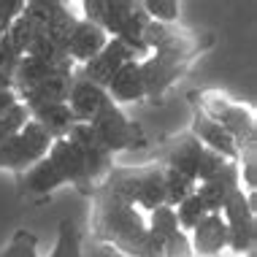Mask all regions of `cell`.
I'll use <instances>...</instances> for the list:
<instances>
[{
	"instance_id": "cell-1",
	"label": "cell",
	"mask_w": 257,
	"mask_h": 257,
	"mask_svg": "<svg viewBox=\"0 0 257 257\" xmlns=\"http://www.w3.org/2000/svg\"><path fill=\"white\" fill-rule=\"evenodd\" d=\"M92 235L124 257H163V244L152 238L147 214L100 184L92 192Z\"/></svg>"
},
{
	"instance_id": "cell-2",
	"label": "cell",
	"mask_w": 257,
	"mask_h": 257,
	"mask_svg": "<svg viewBox=\"0 0 257 257\" xmlns=\"http://www.w3.org/2000/svg\"><path fill=\"white\" fill-rule=\"evenodd\" d=\"M62 184H73L81 195H92L95 192L87 163L71 138L52 141L46 157L19 176V192L27 198H46Z\"/></svg>"
},
{
	"instance_id": "cell-3",
	"label": "cell",
	"mask_w": 257,
	"mask_h": 257,
	"mask_svg": "<svg viewBox=\"0 0 257 257\" xmlns=\"http://www.w3.org/2000/svg\"><path fill=\"white\" fill-rule=\"evenodd\" d=\"M190 98L200 114L214 119L233 138L238 152L246 147H257V122L252 106L225 95L222 89H200V92H192Z\"/></svg>"
},
{
	"instance_id": "cell-4",
	"label": "cell",
	"mask_w": 257,
	"mask_h": 257,
	"mask_svg": "<svg viewBox=\"0 0 257 257\" xmlns=\"http://www.w3.org/2000/svg\"><path fill=\"white\" fill-rule=\"evenodd\" d=\"M103 184L127 203L141 208L144 214L165 203L163 165H138V168H116L114 165Z\"/></svg>"
},
{
	"instance_id": "cell-5",
	"label": "cell",
	"mask_w": 257,
	"mask_h": 257,
	"mask_svg": "<svg viewBox=\"0 0 257 257\" xmlns=\"http://www.w3.org/2000/svg\"><path fill=\"white\" fill-rule=\"evenodd\" d=\"M222 219L227 225V249L233 257H252L257 244V190H235L222 206Z\"/></svg>"
},
{
	"instance_id": "cell-6",
	"label": "cell",
	"mask_w": 257,
	"mask_h": 257,
	"mask_svg": "<svg viewBox=\"0 0 257 257\" xmlns=\"http://www.w3.org/2000/svg\"><path fill=\"white\" fill-rule=\"evenodd\" d=\"M225 163H230V160H222L219 155L208 152L195 136L184 133V136L173 138V144L168 147V152H165L163 168H171V171L182 173L187 179H192L195 184H200V182H206L208 176H214Z\"/></svg>"
},
{
	"instance_id": "cell-7",
	"label": "cell",
	"mask_w": 257,
	"mask_h": 257,
	"mask_svg": "<svg viewBox=\"0 0 257 257\" xmlns=\"http://www.w3.org/2000/svg\"><path fill=\"white\" fill-rule=\"evenodd\" d=\"M87 124L92 127V133L98 136V141L106 147L108 155L147 147V133H144V127L130 119L122 111V106H116V103H108V106Z\"/></svg>"
},
{
	"instance_id": "cell-8",
	"label": "cell",
	"mask_w": 257,
	"mask_h": 257,
	"mask_svg": "<svg viewBox=\"0 0 257 257\" xmlns=\"http://www.w3.org/2000/svg\"><path fill=\"white\" fill-rule=\"evenodd\" d=\"M49 147L52 138L30 119L19 133H14L6 144H0V171H14L22 176L25 171H30L46 157Z\"/></svg>"
},
{
	"instance_id": "cell-9",
	"label": "cell",
	"mask_w": 257,
	"mask_h": 257,
	"mask_svg": "<svg viewBox=\"0 0 257 257\" xmlns=\"http://www.w3.org/2000/svg\"><path fill=\"white\" fill-rule=\"evenodd\" d=\"M130 60H136V54L130 52L127 46L122 44V41L108 38V44L100 49V54H95L89 62H84V65H81L79 76L106 89L108 81H111V76H114V73L124 65V62H130Z\"/></svg>"
},
{
	"instance_id": "cell-10",
	"label": "cell",
	"mask_w": 257,
	"mask_h": 257,
	"mask_svg": "<svg viewBox=\"0 0 257 257\" xmlns=\"http://www.w3.org/2000/svg\"><path fill=\"white\" fill-rule=\"evenodd\" d=\"M235 190H241V176H238V165L235 163H225L222 168L208 176L206 182H200L195 187V195L203 200L208 214H219L222 206L227 203V198L233 195Z\"/></svg>"
},
{
	"instance_id": "cell-11",
	"label": "cell",
	"mask_w": 257,
	"mask_h": 257,
	"mask_svg": "<svg viewBox=\"0 0 257 257\" xmlns=\"http://www.w3.org/2000/svg\"><path fill=\"white\" fill-rule=\"evenodd\" d=\"M106 44H108V33L103 30L100 25L79 17L73 25V30H71V36H68L65 54L73 65H84V62H89L95 54H100V49Z\"/></svg>"
},
{
	"instance_id": "cell-12",
	"label": "cell",
	"mask_w": 257,
	"mask_h": 257,
	"mask_svg": "<svg viewBox=\"0 0 257 257\" xmlns=\"http://www.w3.org/2000/svg\"><path fill=\"white\" fill-rule=\"evenodd\" d=\"M68 108L73 111L76 122H92L95 116L100 114L108 103H114L108 98V92L92 81L81 79L79 73L73 76V84H71V92H68Z\"/></svg>"
},
{
	"instance_id": "cell-13",
	"label": "cell",
	"mask_w": 257,
	"mask_h": 257,
	"mask_svg": "<svg viewBox=\"0 0 257 257\" xmlns=\"http://www.w3.org/2000/svg\"><path fill=\"white\" fill-rule=\"evenodd\" d=\"M187 235L195 257H219L227 249V225L222 214H206Z\"/></svg>"
},
{
	"instance_id": "cell-14",
	"label": "cell",
	"mask_w": 257,
	"mask_h": 257,
	"mask_svg": "<svg viewBox=\"0 0 257 257\" xmlns=\"http://www.w3.org/2000/svg\"><path fill=\"white\" fill-rule=\"evenodd\" d=\"M73 62L65 60V62H52V60H41V57H30V54H25L22 60H19L17 71H14V92H25V89L41 84V81L52 79V76H62V73H76L73 71Z\"/></svg>"
},
{
	"instance_id": "cell-15",
	"label": "cell",
	"mask_w": 257,
	"mask_h": 257,
	"mask_svg": "<svg viewBox=\"0 0 257 257\" xmlns=\"http://www.w3.org/2000/svg\"><path fill=\"white\" fill-rule=\"evenodd\" d=\"M108 98L122 106V103H141L147 100V87H144V73H141V62L130 60L111 76L108 87H106Z\"/></svg>"
},
{
	"instance_id": "cell-16",
	"label": "cell",
	"mask_w": 257,
	"mask_h": 257,
	"mask_svg": "<svg viewBox=\"0 0 257 257\" xmlns=\"http://www.w3.org/2000/svg\"><path fill=\"white\" fill-rule=\"evenodd\" d=\"M190 136H195L208 152L219 155L222 160H230V163L238 160V147H235V141L214 119H208L206 114H200L198 108H195V114H192V130H190Z\"/></svg>"
},
{
	"instance_id": "cell-17",
	"label": "cell",
	"mask_w": 257,
	"mask_h": 257,
	"mask_svg": "<svg viewBox=\"0 0 257 257\" xmlns=\"http://www.w3.org/2000/svg\"><path fill=\"white\" fill-rule=\"evenodd\" d=\"M73 76L76 73L52 76V79H46V81H41V84L19 92L17 98H19V103H22L27 111L38 108V106H46V103H65L68 92H71V84H73Z\"/></svg>"
},
{
	"instance_id": "cell-18",
	"label": "cell",
	"mask_w": 257,
	"mask_h": 257,
	"mask_svg": "<svg viewBox=\"0 0 257 257\" xmlns=\"http://www.w3.org/2000/svg\"><path fill=\"white\" fill-rule=\"evenodd\" d=\"M30 119L36 122L52 141L65 138L71 133V127L76 124V116H73V111L68 108V103H46V106L30 108Z\"/></svg>"
},
{
	"instance_id": "cell-19",
	"label": "cell",
	"mask_w": 257,
	"mask_h": 257,
	"mask_svg": "<svg viewBox=\"0 0 257 257\" xmlns=\"http://www.w3.org/2000/svg\"><path fill=\"white\" fill-rule=\"evenodd\" d=\"M49 257H84L81 249V230L73 219H62L57 225V241Z\"/></svg>"
},
{
	"instance_id": "cell-20",
	"label": "cell",
	"mask_w": 257,
	"mask_h": 257,
	"mask_svg": "<svg viewBox=\"0 0 257 257\" xmlns=\"http://www.w3.org/2000/svg\"><path fill=\"white\" fill-rule=\"evenodd\" d=\"M147 227L152 233V238L157 241V244H165V241L171 238V235L179 233V222H176V211H173L171 206H157L152 208L147 214Z\"/></svg>"
},
{
	"instance_id": "cell-21",
	"label": "cell",
	"mask_w": 257,
	"mask_h": 257,
	"mask_svg": "<svg viewBox=\"0 0 257 257\" xmlns=\"http://www.w3.org/2000/svg\"><path fill=\"white\" fill-rule=\"evenodd\" d=\"M163 184H165V206H171V208H176L182 200H187L198 187L192 179H187L171 168H163Z\"/></svg>"
},
{
	"instance_id": "cell-22",
	"label": "cell",
	"mask_w": 257,
	"mask_h": 257,
	"mask_svg": "<svg viewBox=\"0 0 257 257\" xmlns=\"http://www.w3.org/2000/svg\"><path fill=\"white\" fill-rule=\"evenodd\" d=\"M41 33H44V30H41V25L36 22V19L27 17L25 11L19 14L17 22L9 27V36H11V41H14V46H17L22 54H27V52L33 49V44L41 38Z\"/></svg>"
},
{
	"instance_id": "cell-23",
	"label": "cell",
	"mask_w": 257,
	"mask_h": 257,
	"mask_svg": "<svg viewBox=\"0 0 257 257\" xmlns=\"http://www.w3.org/2000/svg\"><path fill=\"white\" fill-rule=\"evenodd\" d=\"M0 257H41L38 254V235L33 230L19 227L11 235V241L6 244V249L0 252Z\"/></svg>"
},
{
	"instance_id": "cell-24",
	"label": "cell",
	"mask_w": 257,
	"mask_h": 257,
	"mask_svg": "<svg viewBox=\"0 0 257 257\" xmlns=\"http://www.w3.org/2000/svg\"><path fill=\"white\" fill-rule=\"evenodd\" d=\"M173 211H176L179 230H184V233H190L192 227H195L198 222L208 214V211H206V206H203V200H200V198L195 195V192H192V195L187 198V200H182V203L173 208Z\"/></svg>"
},
{
	"instance_id": "cell-25",
	"label": "cell",
	"mask_w": 257,
	"mask_h": 257,
	"mask_svg": "<svg viewBox=\"0 0 257 257\" xmlns=\"http://www.w3.org/2000/svg\"><path fill=\"white\" fill-rule=\"evenodd\" d=\"M141 9H144V14H147L152 22L176 25L179 14H182V3H176V0H144Z\"/></svg>"
},
{
	"instance_id": "cell-26",
	"label": "cell",
	"mask_w": 257,
	"mask_h": 257,
	"mask_svg": "<svg viewBox=\"0 0 257 257\" xmlns=\"http://www.w3.org/2000/svg\"><path fill=\"white\" fill-rule=\"evenodd\" d=\"M27 122H30V111H27L22 103H17L9 114L0 116V144H6L14 133H19Z\"/></svg>"
},
{
	"instance_id": "cell-27",
	"label": "cell",
	"mask_w": 257,
	"mask_h": 257,
	"mask_svg": "<svg viewBox=\"0 0 257 257\" xmlns=\"http://www.w3.org/2000/svg\"><path fill=\"white\" fill-rule=\"evenodd\" d=\"M22 57H25V54L14 46L11 36H9V33H3V36H0V71L14 76V71H17V65H19V60H22Z\"/></svg>"
},
{
	"instance_id": "cell-28",
	"label": "cell",
	"mask_w": 257,
	"mask_h": 257,
	"mask_svg": "<svg viewBox=\"0 0 257 257\" xmlns=\"http://www.w3.org/2000/svg\"><path fill=\"white\" fill-rule=\"evenodd\" d=\"M163 257H195V252H192V246H190V235L184 230L171 235L163 244Z\"/></svg>"
},
{
	"instance_id": "cell-29",
	"label": "cell",
	"mask_w": 257,
	"mask_h": 257,
	"mask_svg": "<svg viewBox=\"0 0 257 257\" xmlns=\"http://www.w3.org/2000/svg\"><path fill=\"white\" fill-rule=\"evenodd\" d=\"M25 11V0H0V36L9 33V27L17 22V17Z\"/></svg>"
},
{
	"instance_id": "cell-30",
	"label": "cell",
	"mask_w": 257,
	"mask_h": 257,
	"mask_svg": "<svg viewBox=\"0 0 257 257\" xmlns=\"http://www.w3.org/2000/svg\"><path fill=\"white\" fill-rule=\"evenodd\" d=\"M17 103H19V98H17V92H14V89H9V92H0V116L9 114Z\"/></svg>"
},
{
	"instance_id": "cell-31",
	"label": "cell",
	"mask_w": 257,
	"mask_h": 257,
	"mask_svg": "<svg viewBox=\"0 0 257 257\" xmlns=\"http://www.w3.org/2000/svg\"><path fill=\"white\" fill-rule=\"evenodd\" d=\"M9 89H14V79L9 73L0 71V92H9Z\"/></svg>"
},
{
	"instance_id": "cell-32",
	"label": "cell",
	"mask_w": 257,
	"mask_h": 257,
	"mask_svg": "<svg viewBox=\"0 0 257 257\" xmlns=\"http://www.w3.org/2000/svg\"><path fill=\"white\" fill-rule=\"evenodd\" d=\"M219 257H225V254H219Z\"/></svg>"
}]
</instances>
